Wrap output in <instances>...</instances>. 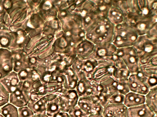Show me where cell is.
Returning <instances> with one entry per match:
<instances>
[{
  "instance_id": "6da1fadb",
  "label": "cell",
  "mask_w": 157,
  "mask_h": 117,
  "mask_svg": "<svg viewBox=\"0 0 157 117\" xmlns=\"http://www.w3.org/2000/svg\"><path fill=\"white\" fill-rule=\"evenodd\" d=\"M138 35L135 29L125 22L114 27L112 41L118 48L132 46L136 43Z\"/></svg>"
},
{
  "instance_id": "7a4b0ae2",
  "label": "cell",
  "mask_w": 157,
  "mask_h": 117,
  "mask_svg": "<svg viewBox=\"0 0 157 117\" xmlns=\"http://www.w3.org/2000/svg\"><path fill=\"white\" fill-rule=\"evenodd\" d=\"M95 23L94 40L99 45L112 41L114 25L106 18L99 17Z\"/></svg>"
},
{
  "instance_id": "3957f363",
  "label": "cell",
  "mask_w": 157,
  "mask_h": 117,
  "mask_svg": "<svg viewBox=\"0 0 157 117\" xmlns=\"http://www.w3.org/2000/svg\"><path fill=\"white\" fill-rule=\"evenodd\" d=\"M139 58L140 66L150 63L153 58L157 56L156 43L142 36L137 39L134 45Z\"/></svg>"
},
{
  "instance_id": "277c9868",
  "label": "cell",
  "mask_w": 157,
  "mask_h": 117,
  "mask_svg": "<svg viewBox=\"0 0 157 117\" xmlns=\"http://www.w3.org/2000/svg\"><path fill=\"white\" fill-rule=\"evenodd\" d=\"M115 54L122 59L131 74L137 72L140 65L138 53L135 47L130 46L118 49Z\"/></svg>"
},
{
  "instance_id": "5b68a950",
  "label": "cell",
  "mask_w": 157,
  "mask_h": 117,
  "mask_svg": "<svg viewBox=\"0 0 157 117\" xmlns=\"http://www.w3.org/2000/svg\"><path fill=\"white\" fill-rule=\"evenodd\" d=\"M30 94L20 81L16 89L10 94L9 102L17 108L27 106Z\"/></svg>"
},
{
  "instance_id": "8992f818",
  "label": "cell",
  "mask_w": 157,
  "mask_h": 117,
  "mask_svg": "<svg viewBox=\"0 0 157 117\" xmlns=\"http://www.w3.org/2000/svg\"><path fill=\"white\" fill-rule=\"evenodd\" d=\"M62 111L68 113L77 104L79 97L75 89H68L58 95Z\"/></svg>"
},
{
  "instance_id": "52a82bcc",
  "label": "cell",
  "mask_w": 157,
  "mask_h": 117,
  "mask_svg": "<svg viewBox=\"0 0 157 117\" xmlns=\"http://www.w3.org/2000/svg\"><path fill=\"white\" fill-rule=\"evenodd\" d=\"M77 105L83 111L89 115H99L102 114L103 107L99 103H94L90 96L79 98Z\"/></svg>"
},
{
  "instance_id": "ba28073f",
  "label": "cell",
  "mask_w": 157,
  "mask_h": 117,
  "mask_svg": "<svg viewBox=\"0 0 157 117\" xmlns=\"http://www.w3.org/2000/svg\"><path fill=\"white\" fill-rule=\"evenodd\" d=\"M58 94L52 93L44 95L34 102H29L27 106L33 111L34 115H46L48 102L57 98Z\"/></svg>"
},
{
  "instance_id": "9c48e42d",
  "label": "cell",
  "mask_w": 157,
  "mask_h": 117,
  "mask_svg": "<svg viewBox=\"0 0 157 117\" xmlns=\"http://www.w3.org/2000/svg\"><path fill=\"white\" fill-rule=\"evenodd\" d=\"M127 83L130 91L145 95L150 89L136 73L130 75L128 79Z\"/></svg>"
},
{
  "instance_id": "30bf717a",
  "label": "cell",
  "mask_w": 157,
  "mask_h": 117,
  "mask_svg": "<svg viewBox=\"0 0 157 117\" xmlns=\"http://www.w3.org/2000/svg\"><path fill=\"white\" fill-rule=\"evenodd\" d=\"M13 71L12 53L8 51H0V80Z\"/></svg>"
},
{
  "instance_id": "8fae6325",
  "label": "cell",
  "mask_w": 157,
  "mask_h": 117,
  "mask_svg": "<svg viewBox=\"0 0 157 117\" xmlns=\"http://www.w3.org/2000/svg\"><path fill=\"white\" fill-rule=\"evenodd\" d=\"M127 109L123 104H109L104 107L102 114L104 117H127Z\"/></svg>"
},
{
  "instance_id": "7c38bea8",
  "label": "cell",
  "mask_w": 157,
  "mask_h": 117,
  "mask_svg": "<svg viewBox=\"0 0 157 117\" xmlns=\"http://www.w3.org/2000/svg\"><path fill=\"white\" fill-rule=\"evenodd\" d=\"M113 1L112 4L110 8L107 16L108 19L114 25L122 23L124 20V13L119 2Z\"/></svg>"
},
{
  "instance_id": "4fadbf2b",
  "label": "cell",
  "mask_w": 157,
  "mask_h": 117,
  "mask_svg": "<svg viewBox=\"0 0 157 117\" xmlns=\"http://www.w3.org/2000/svg\"><path fill=\"white\" fill-rule=\"evenodd\" d=\"M155 114L145 103L127 109V117H154Z\"/></svg>"
},
{
  "instance_id": "5bb4252c",
  "label": "cell",
  "mask_w": 157,
  "mask_h": 117,
  "mask_svg": "<svg viewBox=\"0 0 157 117\" xmlns=\"http://www.w3.org/2000/svg\"><path fill=\"white\" fill-rule=\"evenodd\" d=\"M20 80L17 73L13 71L0 80V82L10 94L16 88Z\"/></svg>"
},
{
  "instance_id": "9a60e30c",
  "label": "cell",
  "mask_w": 157,
  "mask_h": 117,
  "mask_svg": "<svg viewBox=\"0 0 157 117\" xmlns=\"http://www.w3.org/2000/svg\"><path fill=\"white\" fill-rule=\"evenodd\" d=\"M13 60V71L17 73L29 67V58L21 51H15L12 53Z\"/></svg>"
},
{
  "instance_id": "2e32d148",
  "label": "cell",
  "mask_w": 157,
  "mask_h": 117,
  "mask_svg": "<svg viewBox=\"0 0 157 117\" xmlns=\"http://www.w3.org/2000/svg\"><path fill=\"white\" fill-rule=\"evenodd\" d=\"M145 101V95L129 91L124 95L123 104L128 108L144 104Z\"/></svg>"
},
{
  "instance_id": "e0dca14e",
  "label": "cell",
  "mask_w": 157,
  "mask_h": 117,
  "mask_svg": "<svg viewBox=\"0 0 157 117\" xmlns=\"http://www.w3.org/2000/svg\"><path fill=\"white\" fill-rule=\"evenodd\" d=\"M76 88V90L79 98L88 97L93 94V88L91 86L90 80L85 76L81 77L78 82Z\"/></svg>"
},
{
  "instance_id": "ac0fdd59",
  "label": "cell",
  "mask_w": 157,
  "mask_h": 117,
  "mask_svg": "<svg viewBox=\"0 0 157 117\" xmlns=\"http://www.w3.org/2000/svg\"><path fill=\"white\" fill-rule=\"evenodd\" d=\"M116 47L113 44L106 43L99 45L96 51L97 56L100 59L110 57L116 52Z\"/></svg>"
},
{
  "instance_id": "d6986e66",
  "label": "cell",
  "mask_w": 157,
  "mask_h": 117,
  "mask_svg": "<svg viewBox=\"0 0 157 117\" xmlns=\"http://www.w3.org/2000/svg\"><path fill=\"white\" fill-rule=\"evenodd\" d=\"M145 103L155 114L157 113V86L150 89L145 95Z\"/></svg>"
},
{
  "instance_id": "ffe728a7",
  "label": "cell",
  "mask_w": 157,
  "mask_h": 117,
  "mask_svg": "<svg viewBox=\"0 0 157 117\" xmlns=\"http://www.w3.org/2000/svg\"><path fill=\"white\" fill-rule=\"evenodd\" d=\"M61 111V106L58 96L48 102L46 112V115L49 117H52Z\"/></svg>"
},
{
  "instance_id": "44dd1931",
  "label": "cell",
  "mask_w": 157,
  "mask_h": 117,
  "mask_svg": "<svg viewBox=\"0 0 157 117\" xmlns=\"http://www.w3.org/2000/svg\"><path fill=\"white\" fill-rule=\"evenodd\" d=\"M0 113L4 117H19L18 108L9 102L0 108Z\"/></svg>"
},
{
  "instance_id": "7402d4cb",
  "label": "cell",
  "mask_w": 157,
  "mask_h": 117,
  "mask_svg": "<svg viewBox=\"0 0 157 117\" xmlns=\"http://www.w3.org/2000/svg\"><path fill=\"white\" fill-rule=\"evenodd\" d=\"M64 73L68 89H74L76 88L79 80L78 76L72 69H67Z\"/></svg>"
},
{
  "instance_id": "603a6c76",
  "label": "cell",
  "mask_w": 157,
  "mask_h": 117,
  "mask_svg": "<svg viewBox=\"0 0 157 117\" xmlns=\"http://www.w3.org/2000/svg\"><path fill=\"white\" fill-rule=\"evenodd\" d=\"M139 69L147 77H157V67L151 63L140 66Z\"/></svg>"
},
{
  "instance_id": "cb8c5ba5",
  "label": "cell",
  "mask_w": 157,
  "mask_h": 117,
  "mask_svg": "<svg viewBox=\"0 0 157 117\" xmlns=\"http://www.w3.org/2000/svg\"><path fill=\"white\" fill-rule=\"evenodd\" d=\"M109 104L117 105L123 104L124 95L118 91L107 94Z\"/></svg>"
},
{
  "instance_id": "d4e9b609",
  "label": "cell",
  "mask_w": 157,
  "mask_h": 117,
  "mask_svg": "<svg viewBox=\"0 0 157 117\" xmlns=\"http://www.w3.org/2000/svg\"><path fill=\"white\" fill-rule=\"evenodd\" d=\"M98 65V61L95 59L87 61L85 63L84 67V70L87 73L86 77L91 75Z\"/></svg>"
},
{
  "instance_id": "484cf974",
  "label": "cell",
  "mask_w": 157,
  "mask_h": 117,
  "mask_svg": "<svg viewBox=\"0 0 157 117\" xmlns=\"http://www.w3.org/2000/svg\"><path fill=\"white\" fill-rule=\"evenodd\" d=\"M9 95L0 82V108L9 102Z\"/></svg>"
},
{
  "instance_id": "4316f807",
  "label": "cell",
  "mask_w": 157,
  "mask_h": 117,
  "mask_svg": "<svg viewBox=\"0 0 157 117\" xmlns=\"http://www.w3.org/2000/svg\"><path fill=\"white\" fill-rule=\"evenodd\" d=\"M70 117H89V115L81 109L77 105L68 112Z\"/></svg>"
},
{
  "instance_id": "83f0119b",
  "label": "cell",
  "mask_w": 157,
  "mask_h": 117,
  "mask_svg": "<svg viewBox=\"0 0 157 117\" xmlns=\"http://www.w3.org/2000/svg\"><path fill=\"white\" fill-rule=\"evenodd\" d=\"M19 117H33L34 114L27 106L18 108Z\"/></svg>"
},
{
  "instance_id": "f1b7e54d",
  "label": "cell",
  "mask_w": 157,
  "mask_h": 117,
  "mask_svg": "<svg viewBox=\"0 0 157 117\" xmlns=\"http://www.w3.org/2000/svg\"><path fill=\"white\" fill-rule=\"evenodd\" d=\"M145 83L149 89L157 86V77L147 78Z\"/></svg>"
},
{
  "instance_id": "f546056e",
  "label": "cell",
  "mask_w": 157,
  "mask_h": 117,
  "mask_svg": "<svg viewBox=\"0 0 157 117\" xmlns=\"http://www.w3.org/2000/svg\"><path fill=\"white\" fill-rule=\"evenodd\" d=\"M52 117H70V116L68 113L61 111L56 114Z\"/></svg>"
},
{
  "instance_id": "4dcf8cb0",
  "label": "cell",
  "mask_w": 157,
  "mask_h": 117,
  "mask_svg": "<svg viewBox=\"0 0 157 117\" xmlns=\"http://www.w3.org/2000/svg\"><path fill=\"white\" fill-rule=\"evenodd\" d=\"M33 117H49L46 115H34Z\"/></svg>"
},
{
  "instance_id": "1f68e13d",
  "label": "cell",
  "mask_w": 157,
  "mask_h": 117,
  "mask_svg": "<svg viewBox=\"0 0 157 117\" xmlns=\"http://www.w3.org/2000/svg\"><path fill=\"white\" fill-rule=\"evenodd\" d=\"M0 117H4L3 115L0 113Z\"/></svg>"
},
{
  "instance_id": "d6a6232c",
  "label": "cell",
  "mask_w": 157,
  "mask_h": 117,
  "mask_svg": "<svg viewBox=\"0 0 157 117\" xmlns=\"http://www.w3.org/2000/svg\"><path fill=\"white\" fill-rule=\"evenodd\" d=\"M154 117H157V114H155V115Z\"/></svg>"
}]
</instances>
